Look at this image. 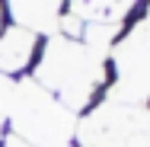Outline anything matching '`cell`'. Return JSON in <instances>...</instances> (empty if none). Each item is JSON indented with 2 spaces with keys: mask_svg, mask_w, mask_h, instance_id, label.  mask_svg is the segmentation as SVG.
I'll use <instances>...</instances> for the list:
<instances>
[{
  "mask_svg": "<svg viewBox=\"0 0 150 147\" xmlns=\"http://www.w3.org/2000/svg\"><path fill=\"white\" fill-rule=\"evenodd\" d=\"M134 6V0H86V10L96 13L99 23H115L118 16H125Z\"/></svg>",
  "mask_w": 150,
  "mask_h": 147,
  "instance_id": "5",
  "label": "cell"
},
{
  "mask_svg": "<svg viewBox=\"0 0 150 147\" xmlns=\"http://www.w3.org/2000/svg\"><path fill=\"white\" fill-rule=\"evenodd\" d=\"M118 64V96L125 99H141L150 93V13L137 23L115 51Z\"/></svg>",
  "mask_w": 150,
  "mask_h": 147,
  "instance_id": "3",
  "label": "cell"
},
{
  "mask_svg": "<svg viewBox=\"0 0 150 147\" xmlns=\"http://www.w3.org/2000/svg\"><path fill=\"white\" fill-rule=\"evenodd\" d=\"M99 77H102V70H99V61L93 58V51L77 42H67V38H54L38 64L42 87L58 93L64 106H70V109H80L90 99Z\"/></svg>",
  "mask_w": 150,
  "mask_h": 147,
  "instance_id": "1",
  "label": "cell"
},
{
  "mask_svg": "<svg viewBox=\"0 0 150 147\" xmlns=\"http://www.w3.org/2000/svg\"><path fill=\"white\" fill-rule=\"evenodd\" d=\"M35 55V32L26 26H10L0 32V74H19Z\"/></svg>",
  "mask_w": 150,
  "mask_h": 147,
  "instance_id": "4",
  "label": "cell"
},
{
  "mask_svg": "<svg viewBox=\"0 0 150 147\" xmlns=\"http://www.w3.org/2000/svg\"><path fill=\"white\" fill-rule=\"evenodd\" d=\"M6 147H29V144H26V141H19V138H10V141H6Z\"/></svg>",
  "mask_w": 150,
  "mask_h": 147,
  "instance_id": "6",
  "label": "cell"
},
{
  "mask_svg": "<svg viewBox=\"0 0 150 147\" xmlns=\"http://www.w3.org/2000/svg\"><path fill=\"white\" fill-rule=\"evenodd\" d=\"M10 118H13L16 138L26 141L29 147H70L74 121L67 109L35 83H26L13 93Z\"/></svg>",
  "mask_w": 150,
  "mask_h": 147,
  "instance_id": "2",
  "label": "cell"
}]
</instances>
